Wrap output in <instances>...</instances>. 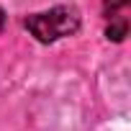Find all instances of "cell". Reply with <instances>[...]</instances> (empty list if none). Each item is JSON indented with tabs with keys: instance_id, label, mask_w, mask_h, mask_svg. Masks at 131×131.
I'll use <instances>...</instances> for the list:
<instances>
[{
	"instance_id": "obj_1",
	"label": "cell",
	"mask_w": 131,
	"mask_h": 131,
	"mask_svg": "<svg viewBox=\"0 0 131 131\" xmlns=\"http://www.w3.org/2000/svg\"><path fill=\"white\" fill-rule=\"evenodd\" d=\"M23 28L39 44H54L59 39L75 36L80 31V16L72 5H54L41 13H31L23 18Z\"/></svg>"
},
{
	"instance_id": "obj_2",
	"label": "cell",
	"mask_w": 131,
	"mask_h": 131,
	"mask_svg": "<svg viewBox=\"0 0 131 131\" xmlns=\"http://www.w3.org/2000/svg\"><path fill=\"white\" fill-rule=\"evenodd\" d=\"M105 39L108 41H123L128 36V18L126 16H113V18H105Z\"/></svg>"
},
{
	"instance_id": "obj_3",
	"label": "cell",
	"mask_w": 131,
	"mask_h": 131,
	"mask_svg": "<svg viewBox=\"0 0 131 131\" xmlns=\"http://www.w3.org/2000/svg\"><path fill=\"white\" fill-rule=\"evenodd\" d=\"M131 0H103V16L113 18V16H126L128 13Z\"/></svg>"
},
{
	"instance_id": "obj_4",
	"label": "cell",
	"mask_w": 131,
	"mask_h": 131,
	"mask_svg": "<svg viewBox=\"0 0 131 131\" xmlns=\"http://www.w3.org/2000/svg\"><path fill=\"white\" fill-rule=\"evenodd\" d=\"M5 21H8V16H5L3 8H0V34H3V28H5Z\"/></svg>"
}]
</instances>
